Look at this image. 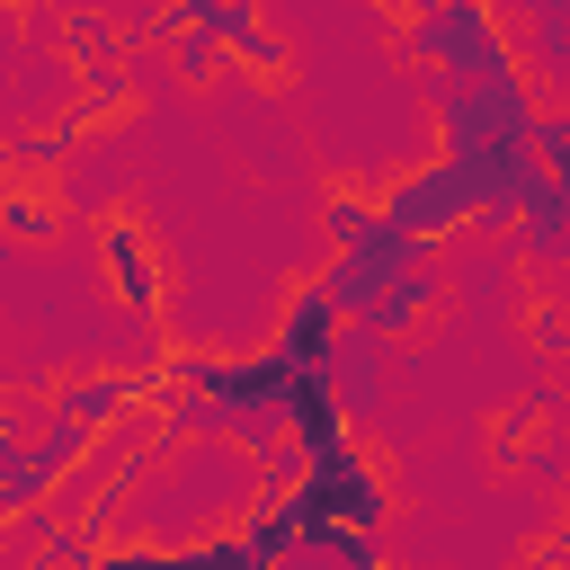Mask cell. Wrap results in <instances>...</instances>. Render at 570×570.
Returning a JSON list of instances; mask_svg holds the SVG:
<instances>
[{"label":"cell","instance_id":"cell-3","mask_svg":"<svg viewBox=\"0 0 570 570\" xmlns=\"http://www.w3.org/2000/svg\"><path fill=\"white\" fill-rule=\"evenodd\" d=\"M410 45L436 62V71H490L499 62V27H490V0H428L419 9V27H410Z\"/></svg>","mask_w":570,"mask_h":570},{"label":"cell","instance_id":"cell-5","mask_svg":"<svg viewBox=\"0 0 570 570\" xmlns=\"http://www.w3.org/2000/svg\"><path fill=\"white\" fill-rule=\"evenodd\" d=\"M134 401H142V383L107 374V383H71V392H62V419H71V428H98V419H116V410H134Z\"/></svg>","mask_w":570,"mask_h":570},{"label":"cell","instance_id":"cell-2","mask_svg":"<svg viewBox=\"0 0 570 570\" xmlns=\"http://www.w3.org/2000/svg\"><path fill=\"white\" fill-rule=\"evenodd\" d=\"M383 223H401L410 240H445L454 223H481V196H472V178L436 151V169H410V178L383 187Z\"/></svg>","mask_w":570,"mask_h":570},{"label":"cell","instance_id":"cell-1","mask_svg":"<svg viewBox=\"0 0 570 570\" xmlns=\"http://www.w3.org/2000/svg\"><path fill=\"white\" fill-rule=\"evenodd\" d=\"M294 508H303V534L312 525H383V481L356 445H321V454H303Z\"/></svg>","mask_w":570,"mask_h":570},{"label":"cell","instance_id":"cell-4","mask_svg":"<svg viewBox=\"0 0 570 570\" xmlns=\"http://www.w3.org/2000/svg\"><path fill=\"white\" fill-rule=\"evenodd\" d=\"M107 267H116V294L125 303H151L160 285H151V249L134 240V223H107Z\"/></svg>","mask_w":570,"mask_h":570}]
</instances>
